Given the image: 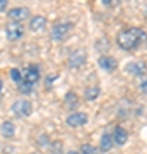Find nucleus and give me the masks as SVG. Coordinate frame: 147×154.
I'll return each mask as SVG.
<instances>
[{"label":"nucleus","mask_w":147,"mask_h":154,"mask_svg":"<svg viewBox=\"0 0 147 154\" xmlns=\"http://www.w3.org/2000/svg\"><path fill=\"white\" fill-rule=\"evenodd\" d=\"M147 39V34L144 29L140 28H127L121 29L118 36H116V43L121 50H127V51H132L140 46V43H144Z\"/></svg>","instance_id":"1"},{"label":"nucleus","mask_w":147,"mask_h":154,"mask_svg":"<svg viewBox=\"0 0 147 154\" xmlns=\"http://www.w3.org/2000/svg\"><path fill=\"white\" fill-rule=\"evenodd\" d=\"M72 29H74L72 22H57L51 29V38H53V41H63L69 38Z\"/></svg>","instance_id":"2"},{"label":"nucleus","mask_w":147,"mask_h":154,"mask_svg":"<svg viewBox=\"0 0 147 154\" xmlns=\"http://www.w3.org/2000/svg\"><path fill=\"white\" fill-rule=\"evenodd\" d=\"M11 111L16 116H19V118H26V116H29L33 113V105L27 99H17V101L12 103Z\"/></svg>","instance_id":"3"},{"label":"nucleus","mask_w":147,"mask_h":154,"mask_svg":"<svg viewBox=\"0 0 147 154\" xmlns=\"http://www.w3.org/2000/svg\"><path fill=\"white\" fill-rule=\"evenodd\" d=\"M5 34L11 41H17L24 36V26L21 22H9L5 26Z\"/></svg>","instance_id":"4"},{"label":"nucleus","mask_w":147,"mask_h":154,"mask_svg":"<svg viewBox=\"0 0 147 154\" xmlns=\"http://www.w3.org/2000/svg\"><path fill=\"white\" fill-rule=\"evenodd\" d=\"M87 60V53L84 50H75L74 53H70L69 57V67L70 69H81Z\"/></svg>","instance_id":"5"},{"label":"nucleus","mask_w":147,"mask_h":154,"mask_svg":"<svg viewBox=\"0 0 147 154\" xmlns=\"http://www.w3.org/2000/svg\"><path fill=\"white\" fill-rule=\"evenodd\" d=\"M31 16V11L27 9V7H12L11 11H9V17L12 19V22H21L29 19Z\"/></svg>","instance_id":"6"},{"label":"nucleus","mask_w":147,"mask_h":154,"mask_svg":"<svg viewBox=\"0 0 147 154\" xmlns=\"http://www.w3.org/2000/svg\"><path fill=\"white\" fill-rule=\"evenodd\" d=\"M87 123V115L86 113H81V111H74L67 116V125L72 127V128H77V127H82Z\"/></svg>","instance_id":"7"},{"label":"nucleus","mask_w":147,"mask_h":154,"mask_svg":"<svg viewBox=\"0 0 147 154\" xmlns=\"http://www.w3.org/2000/svg\"><path fill=\"white\" fill-rule=\"evenodd\" d=\"M125 70L128 72L130 75L140 77V75H144V74L147 72V65L144 63V62H130V63H127Z\"/></svg>","instance_id":"8"},{"label":"nucleus","mask_w":147,"mask_h":154,"mask_svg":"<svg viewBox=\"0 0 147 154\" xmlns=\"http://www.w3.org/2000/svg\"><path fill=\"white\" fill-rule=\"evenodd\" d=\"M39 77H41V74H39V67L38 65H29L27 67L26 74H24V81L29 84H36L39 81Z\"/></svg>","instance_id":"9"},{"label":"nucleus","mask_w":147,"mask_h":154,"mask_svg":"<svg viewBox=\"0 0 147 154\" xmlns=\"http://www.w3.org/2000/svg\"><path fill=\"white\" fill-rule=\"evenodd\" d=\"M29 29L33 33H39L46 29V17L44 16H33V19L29 21Z\"/></svg>","instance_id":"10"},{"label":"nucleus","mask_w":147,"mask_h":154,"mask_svg":"<svg viewBox=\"0 0 147 154\" xmlns=\"http://www.w3.org/2000/svg\"><path fill=\"white\" fill-rule=\"evenodd\" d=\"M98 65L103 69L104 72H113L115 69H116V60H115L113 57H106V55H103V57H99V60H98Z\"/></svg>","instance_id":"11"},{"label":"nucleus","mask_w":147,"mask_h":154,"mask_svg":"<svg viewBox=\"0 0 147 154\" xmlns=\"http://www.w3.org/2000/svg\"><path fill=\"white\" fill-rule=\"evenodd\" d=\"M113 140L115 144H118V146H123V144L128 140V132H127L123 127H116L113 132Z\"/></svg>","instance_id":"12"},{"label":"nucleus","mask_w":147,"mask_h":154,"mask_svg":"<svg viewBox=\"0 0 147 154\" xmlns=\"http://www.w3.org/2000/svg\"><path fill=\"white\" fill-rule=\"evenodd\" d=\"M113 135L111 134H103V137H101V140H99V151L101 152H108L109 149L113 147Z\"/></svg>","instance_id":"13"},{"label":"nucleus","mask_w":147,"mask_h":154,"mask_svg":"<svg viewBox=\"0 0 147 154\" xmlns=\"http://www.w3.org/2000/svg\"><path fill=\"white\" fill-rule=\"evenodd\" d=\"M0 130H2V135L4 137H14V134H16V125L12 123V122H4L2 127H0Z\"/></svg>","instance_id":"14"},{"label":"nucleus","mask_w":147,"mask_h":154,"mask_svg":"<svg viewBox=\"0 0 147 154\" xmlns=\"http://www.w3.org/2000/svg\"><path fill=\"white\" fill-rule=\"evenodd\" d=\"M99 88L98 86H91V88H87L86 89V93H84V96H86L87 101H94V99H98L99 98Z\"/></svg>","instance_id":"15"},{"label":"nucleus","mask_w":147,"mask_h":154,"mask_svg":"<svg viewBox=\"0 0 147 154\" xmlns=\"http://www.w3.org/2000/svg\"><path fill=\"white\" fill-rule=\"evenodd\" d=\"M65 105H67V108H70V110H74V106L79 105V99H77L75 93H67L65 94Z\"/></svg>","instance_id":"16"},{"label":"nucleus","mask_w":147,"mask_h":154,"mask_svg":"<svg viewBox=\"0 0 147 154\" xmlns=\"http://www.w3.org/2000/svg\"><path fill=\"white\" fill-rule=\"evenodd\" d=\"M17 88H19V93H21V94H31V93H33V84L26 82V81H22Z\"/></svg>","instance_id":"17"},{"label":"nucleus","mask_w":147,"mask_h":154,"mask_svg":"<svg viewBox=\"0 0 147 154\" xmlns=\"http://www.w3.org/2000/svg\"><path fill=\"white\" fill-rule=\"evenodd\" d=\"M79 154H98V149L94 147L93 144H84L79 151Z\"/></svg>","instance_id":"18"},{"label":"nucleus","mask_w":147,"mask_h":154,"mask_svg":"<svg viewBox=\"0 0 147 154\" xmlns=\"http://www.w3.org/2000/svg\"><path fill=\"white\" fill-rule=\"evenodd\" d=\"M11 77H12V81H14L17 86L22 82V72L19 70V69H11Z\"/></svg>","instance_id":"19"},{"label":"nucleus","mask_w":147,"mask_h":154,"mask_svg":"<svg viewBox=\"0 0 147 154\" xmlns=\"http://www.w3.org/2000/svg\"><path fill=\"white\" fill-rule=\"evenodd\" d=\"M62 149H63V146H62L60 140H57V142H53L51 146H50V151H51V154H62Z\"/></svg>","instance_id":"20"},{"label":"nucleus","mask_w":147,"mask_h":154,"mask_svg":"<svg viewBox=\"0 0 147 154\" xmlns=\"http://www.w3.org/2000/svg\"><path fill=\"white\" fill-rule=\"evenodd\" d=\"M38 146L39 147H46V146H50V137L46 135V134H41L38 137Z\"/></svg>","instance_id":"21"},{"label":"nucleus","mask_w":147,"mask_h":154,"mask_svg":"<svg viewBox=\"0 0 147 154\" xmlns=\"http://www.w3.org/2000/svg\"><path fill=\"white\" fill-rule=\"evenodd\" d=\"M140 91L142 93H147V79H144L140 82Z\"/></svg>","instance_id":"22"},{"label":"nucleus","mask_w":147,"mask_h":154,"mask_svg":"<svg viewBox=\"0 0 147 154\" xmlns=\"http://www.w3.org/2000/svg\"><path fill=\"white\" fill-rule=\"evenodd\" d=\"M7 9V0H0V12H5Z\"/></svg>","instance_id":"23"},{"label":"nucleus","mask_w":147,"mask_h":154,"mask_svg":"<svg viewBox=\"0 0 147 154\" xmlns=\"http://www.w3.org/2000/svg\"><path fill=\"white\" fill-rule=\"evenodd\" d=\"M2 88H4V82H2V79H0V93H2Z\"/></svg>","instance_id":"24"},{"label":"nucleus","mask_w":147,"mask_h":154,"mask_svg":"<svg viewBox=\"0 0 147 154\" xmlns=\"http://www.w3.org/2000/svg\"><path fill=\"white\" fill-rule=\"evenodd\" d=\"M67 154H79V152H74V151H72V152H67Z\"/></svg>","instance_id":"25"},{"label":"nucleus","mask_w":147,"mask_h":154,"mask_svg":"<svg viewBox=\"0 0 147 154\" xmlns=\"http://www.w3.org/2000/svg\"><path fill=\"white\" fill-rule=\"evenodd\" d=\"M29 154H39V152H29Z\"/></svg>","instance_id":"26"},{"label":"nucleus","mask_w":147,"mask_h":154,"mask_svg":"<svg viewBox=\"0 0 147 154\" xmlns=\"http://www.w3.org/2000/svg\"><path fill=\"white\" fill-rule=\"evenodd\" d=\"M145 16H147V9H145Z\"/></svg>","instance_id":"27"}]
</instances>
